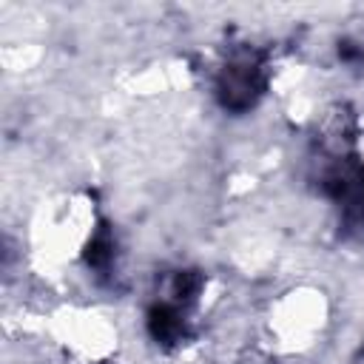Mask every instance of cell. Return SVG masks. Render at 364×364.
Wrapping results in <instances>:
<instances>
[{
	"mask_svg": "<svg viewBox=\"0 0 364 364\" xmlns=\"http://www.w3.org/2000/svg\"><path fill=\"white\" fill-rule=\"evenodd\" d=\"M114 236H111V230H108V225H102L94 236H91V242H88V247H85V262L91 264V267H97V270H102V267H108L111 264V259H114Z\"/></svg>",
	"mask_w": 364,
	"mask_h": 364,
	"instance_id": "3",
	"label": "cell"
},
{
	"mask_svg": "<svg viewBox=\"0 0 364 364\" xmlns=\"http://www.w3.org/2000/svg\"><path fill=\"white\" fill-rule=\"evenodd\" d=\"M264 94V65L253 51L236 54L216 80V97L228 111H247Z\"/></svg>",
	"mask_w": 364,
	"mask_h": 364,
	"instance_id": "1",
	"label": "cell"
},
{
	"mask_svg": "<svg viewBox=\"0 0 364 364\" xmlns=\"http://www.w3.org/2000/svg\"><path fill=\"white\" fill-rule=\"evenodd\" d=\"M202 284H205V279H202L199 270H179L173 276V296H176V301H182V304L193 301L199 296Z\"/></svg>",
	"mask_w": 364,
	"mask_h": 364,
	"instance_id": "4",
	"label": "cell"
},
{
	"mask_svg": "<svg viewBox=\"0 0 364 364\" xmlns=\"http://www.w3.org/2000/svg\"><path fill=\"white\" fill-rule=\"evenodd\" d=\"M148 333H151V338L156 344L173 347V344H182L185 341L188 321L179 313V307H173V304H156L148 313Z\"/></svg>",
	"mask_w": 364,
	"mask_h": 364,
	"instance_id": "2",
	"label": "cell"
}]
</instances>
